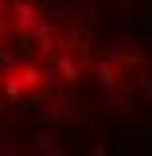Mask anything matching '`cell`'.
Returning <instances> with one entry per match:
<instances>
[{
  "label": "cell",
  "mask_w": 152,
  "mask_h": 156,
  "mask_svg": "<svg viewBox=\"0 0 152 156\" xmlns=\"http://www.w3.org/2000/svg\"><path fill=\"white\" fill-rule=\"evenodd\" d=\"M121 23H125V35H121L125 43H133V39H140V35H144V23H136L129 12H125V20H121Z\"/></svg>",
  "instance_id": "obj_1"
},
{
  "label": "cell",
  "mask_w": 152,
  "mask_h": 156,
  "mask_svg": "<svg viewBox=\"0 0 152 156\" xmlns=\"http://www.w3.org/2000/svg\"><path fill=\"white\" fill-rule=\"evenodd\" d=\"M94 74H97V82H105V86H113V82H117V70L109 66V58H105V62H97Z\"/></svg>",
  "instance_id": "obj_2"
},
{
  "label": "cell",
  "mask_w": 152,
  "mask_h": 156,
  "mask_svg": "<svg viewBox=\"0 0 152 156\" xmlns=\"http://www.w3.org/2000/svg\"><path fill=\"white\" fill-rule=\"evenodd\" d=\"M109 109H113V113H121V117H125V113H133V109H129V98H125V94H109Z\"/></svg>",
  "instance_id": "obj_3"
},
{
  "label": "cell",
  "mask_w": 152,
  "mask_h": 156,
  "mask_svg": "<svg viewBox=\"0 0 152 156\" xmlns=\"http://www.w3.org/2000/svg\"><path fill=\"white\" fill-rule=\"evenodd\" d=\"M105 58H109V62H121V58H125V51H121V47H109V51H105Z\"/></svg>",
  "instance_id": "obj_4"
}]
</instances>
